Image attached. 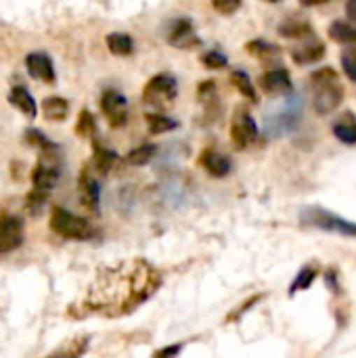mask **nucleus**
Wrapping results in <instances>:
<instances>
[{
	"mask_svg": "<svg viewBox=\"0 0 356 358\" xmlns=\"http://www.w3.org/2000/svg\"><path fill=\"white\" fill-rule=\"evenodd\" d=\"M162 285V275L147 260L134 258L97 275L80 302L82 315L122 317L147 302Z\"/></svg>",
	"mask_w": 356,
	"mask_h": 358,
	"instance_id": "1",
	"label": "nucleus"
},
{
	"mask_svg": "<svg viewBox=\"0 0 356 358\" xmlns=\"http://www.w3.org/2000/svg\"><path fill=\"white\" fill-rule=\"evenodd\" d=\"M302 99L294 92H287L264 113V134L271 138H281L294 132L302 120Z\"/></svg>",
	"mask_w": 356,
	"mask_h": 358,
	"instance_id": "2",
	"label": "nucleus"
},
{
	"mask_svg": "<svg viewBox=\"0 0 356 358\" xmlns=\"http://www.w3.org/2000/svg\"><path fill=\"white\" fill-rule=\"evenodd\" d=\"M311 88H313V107L319 115H329L344 101V86L340 84L338 73L332 67L313 71Z\"/></svg>",
	"mask_w": 356,
	"mask_h": 358,
	"instance_id": "3",
	"label": "nucleus"
},
{
	"mask_svg": "<svg viewBox=\"0 0 356 358\" xmlns=\"http://www.w3.org/2000/svg\"><path fill=\"white\" fill-rule=\"evenodd\" d=\"M300 222L306 224V227H313V229H321V231H327V233H338V235H344V237H356V224L325 210V208H319V206H311V208H304L300 212Z\"/></svg>",
	"mask_w": 356,
	"mask_h": 358,
	"instance_id": "4",
	"label": "nucleus"
},
{
	"mask_svg": "<svg viewBox=\"0 0 356 358\" xmlns=\"http://www.w3.org/2000/svg\"><path fill=\"white\" fill-rule=\"evenodd\" d=\"M50 229L65 239H76V241H86L94 235L92 227L88 220L82 216H76L63 208H55L50 214Z\"/></svg>",
	"mask_w": 356,
	"mask_h": 358,
	"instance_id": "5",
	"label": "nucleus"
},
{
	"mask_svg": "<svg viewBox=\"0 0 356 358\" xmlns=\"http://www.w3.org/2000/svg\"><path fill=\"white\" fill-rule=\"evenodd\" d=\"M176 92H178L176 78L170 73H159V76L151 78L147 82V86L143 88V101L149 107H164L176 99Z\"/></svg>",
	"mask_w": 356,
	"mask_h": 358,
	"instance_id": "6",
	"label": "nucleus"
},
{
	"mask_svg": "<svg viewBox=\"0 0 356 358\" xmlns=\"http://www.w3.org/2000/svg\"><path fill=\"white\" fill-rule=\"evenodd\" d=\"M258 138V124L245 109H237L231 122V141L235 149H248Z\"/></svg>",
	"mask_w": 356,
	"mask_h": 358,
	"instance_id": "7",
	"label": "nucleus"
},
{
	"mask_svg": "<svg viewBox=\"0 0 356 358\" xmlns=\"http://www.w3.org/2000/svg\"><path fill=\"white\" fill-rule=\"evenodd\" d=\"M166 42L174 48L180 50H191L199 44V38L195 34V27L191 23V19H174L168 23L166 29Z\"/></svg>",
	"mask_w": 356,
	"mask_h": 358,
	"instance_id": "8",
	"label": "nucleus"
},
{
	"mask_svg": "<svg viewBox=\"0 0 356 358\" xmlns=\"http://www.w3.org/2000/svg\"><path fill=\"white\" fill-rule=\"evenodd\" d=\"M101 109H103V115L107 117L109 126H113V128H122L128 120V101L118 90H105L103 92Z\"/></svg>",
	"mask_w": 356,
	"mask_h": 358,
	"instance_id": "9",
	"label": "nucleus"
},
{
	"mask_svg": "<svg viewBox=\"0 0 356 358\" xmlns=\"http://www.w3.org/2000/svg\"><path fill=\"white\" fill-rule=\"evenodd\" d=\"M323 55H325V44L315 34L296 40V44L292 46V59L296 65H313L321 61Z\"/></svg>",
	"mask_w": 356,
	"mask_h": 358,
	"instance_id": "10",
	"label": "nucleus"
},
{
	"mask_svg": "<svg viewBox=\"0 0 356 358\" xmlns=\"http://www.w3.org/2000/svg\"><path fill=\"white\" fill-rule=\"evenodd\" d=\"M23 243V222L13 214L0 216V254H8Z\"/></svg>",
	"mask_w": 356,
	"mask_h": 358,
	"instance_id": "11",
	"label": "nucleus"
},
{
	"mask_svg": "<svg viewBox=\"0 0 356 358\" xmlns=\"http://www.w3.org/2000/svg\"><path fill=\"white\" fill-rule=\"evenodd\" d=\"M25 65H27V71H29V76L34 80L46 82V84L55 82V65H52L48 55H44V52H29L25 57Z\"/></svg>",
	"mask_w": 356,
	"mask_h": 358,
	"instance_id": "12",
	"label": "nucleus"
},
{
	"mask_svg": "<svg viewBox=\"0 0 356 358\" xmlns=\"http://www.w3.org/2000/svg\"><path fill=\"white\" fill-rule=\"evenodd\" d=\"M199 164H201V166L206 168V172H208L210 176H214V178H225V176H229V172L233 170L231 159H229L227 155H222V153L214 151V149H206V151H201V155H199Z\"/></svg>",
	"mask_w": 356,
	"mask_h": 358,
	"instance_id": "13",
	"label": "nucleus"
},
{
	"mask_svg": "<svg viewBox=\"0 0 356 358\" xmlns=\"http://www.w3.org/2000/svg\"><path fill=\"white\" fill-rule=\"evenodd\" d=\"M59 182V168L46 162H40L34 172H31V185L36 191L42 193H50L55 189V185Z\"/></svg>",
	"mask_w": 356,
	"mask_h": 358,
	"instance_id": "14",
	"label": "nucleus"
},
{
	"mask_svg": "<svg viewBox=\"0 0 356 358\" xmlns=\"http://www.w3.org/2000/svg\"><path fill=\"white\" fill-rule=\"evenodd\" d=\"M260 86L262 90H266L269 94H277V92H292V78L285 69H271L260 78Z\"/></svg>",
	"mask_w": 356,
	"mask_h": 358,
	"instance_id": "15",
	"label": "nucleus"
},
{
	"mask_svg": "<svg viewBox=\"0 0 356 358\" xmlns=\"http://www.w3.org/2000/svg\"><path fill=\"white\" fill-rule=\"evenodd\" d=\"M99 182L86 170L80 176V199L90 212H99Z\"/></svg>",
	"mask_w": 356,
	"mask_h": 358,
	"instance_id": "16",
	"label": "nucleus"
},
{
	"mask_svg": "<svg viewBox=\"0 0 356 358\" xmlns=\"http://www.w3.org/2000/svg\"><path fill=\"white\" fill-rule=\"evenodd\" d=\"M334 134L344 145H356V115L350 111H344L334 122Z\"/></svg>",
	"mask_w": 356,
	"mask_h": 358,
	"instance_id": "17",
	"label": "nucleus"
},
{
	"mask_svg": "<svg viewBox=\"0 0 356 358\" xmlns=\"http://www.w3.org/2000/svg\"><path fill=\"white\" fill-rule=\"evenodd\" d=\"M313 34V25L308 19H302V17H287L281 25H279V36L287 38V40H300L304 36Z\"/></svg>",
	"mask_w": 356,
	"mask_h": 358,
	"instance_id": "18",
	"label": "nucleus"
},
{
	"mask_svg": "<svg viewBox=\"0 0 356 358\" xmlns=\"http://www.w3.org/2000/svg\"><path fill=\"white\" fill-rule=\"evenodd\" d=\"M8 103L10 105H15L21 113H25L27 117H34L36 115V101H34V96L25 90V88H21V86H15L10 92H8Z\"/></svg>",
	"mask_w": 356,
	"mask_h": 358,
	"instance_id": "19",
	"label": "nucleus"
},
{
	"mask_svg": "<svg viewBox=\"0 0 356 358\" xmlns=\"http://www.w3.org/2000/svg\"><path fill=\"white\" fill-rule=\"evenodd\" d=\"M42 111H44V117L50 120V122H61L67 117L69 113V103L61 96H48L44 99L42 103Z\"/></svg>",
	"mask_w": 356,
	"mask_h": 358,
	"instance_id": "20",
	"label": "nucleus"
},
{
	"mask_svg": "<svg viewBox=\"0 0 356 358\" xmlns=\"http://www.w3.org/2000/svg\"><path fill=\"white\" fill-rule=\"evenodd\" d=\"M105 42H107V48H109L113 55H118V57H128V55L134 52V40H132L128 34H120V31L109 34V36L105 38Z\"/></svg>",
	"mask_w": 356,
	"mask_h": 358,
	"instance_id": "21",
	"label": "nucleus"
},
{
	"mask_svg": "<svg viewBox=\"0 0 356 358\" xmlns=\"http://www.w3.org/2000/svg\"><path fill=\"white\" fill-rule=\"evenodd\" d=\"M329 38L340 44H356V27L348 21H334L327 29Z\"/></svg>",
	"mask_w": 356,
	"mask_h": 358,
	"instance_id": "22",
	"label": "nucleus"
},
{
	"mask_svg": "<svg viewBox=\"0 0 356 358\" xmlns=\"http://www.w3.org/2000/svg\"><path fill=\"white\" fill-rule=\"evenodd\" d=\"M317 275H319V268L315 264H306L304 268H300V273L296 275V279L290 287V296H296L298 292L308 289L313 285V281L317 279Z\"/></svg>",
	"mask_w": 356,
	"mask_h": 358,
	"instance_id": "23",
	"label": "nucleus"
},
{
	"mask_svg": "<svg viewBox=\"0 0 356 358\" xmlns=\"http://www.w3.org/2000/svg\"><path fill=\"white\" fill-rule=\"evenodd\" d=\"M231 82H233V86L245 96V99H250V101H258V92H256V88H254V82L250 80V76L243 71V69H235L233 73H231Z\"/></svg>",
	"mask_w": 356,
	"mask_h": 358,
	"instance_id": "24",
	"label": "nucleus"
},
{
	"mask_svg": "<svg viewBox=\"0 0 356 358\" xmlns=\"http://www.w3.org/2000/svg\"><path fill=\"white\" fill-rule=\"evenodd\" d=\"M147 124H149L151 134H164V132H170V130L178 128L176 120H172L168 115H162V113H147Z\"/></svg>",
	"mask_w": 356,
	"mask_h": 358,
	"instance_id": "25",
	"label": "nucleus"
},
{
	"mask_svg": "<svg viewBox=\"0 0 356 358\" xmlns=\"http://www.w3.org/2000/svg\"><path fill=\"white\" fill-rule=\"evenodd\" d=\"M248 50H250L252 55H256L258 59H273L275 55L281 52V48H279L277 44H271V42H266V40H254V42H250V44H248Z\"/></svg>",
	"mask_w": 356,
	"mask_h": 358,
	"instance_id": "26",
	"label": "nucleus"
},
{
	"mask_svg": "<svg viewBox=\"0 0 356 358\" xmlns=\"http://www.w3.org/2000/svg\"><path fill=\"white\" fill-rule=\"evenodd\" d=\"M153 155H155V147H153V145H141V147L132 149V151L126 155V159H128V164H132V166H145V164H149V162L153 159Z\"/></svg>",
	"mask_w": 356,
	"mask_h": 358,
	"instance_id": "27",
	"label": "nucleus"
},
{
	"mask_svg": "<svg viewBox=\"0 0 356 358\" xmlns=\"http://www.w3.org/2000/svg\"><path fill=\"white\" fill-rule=\"evenodd\" d=\"M25 141H27L29 145L38 147L40 151H44V155H48V153L57 151V145H55V143H50V141H48L42 132H38V130H27V132H25Z\"/></svg>",
	"mask_w": 356,
	"mask_h": 358,
	"instance_id": "28",
	"label": "nucleus"
},
{
	"mask_svg": "<svg viewBox=\"0 0 356 358\" xmlns=\"http://www.w3.org/2000/svg\"><path fill=\"white\" fill-rule=\"evenodd\" d=\"M113 162H115V153H113V151L97 147V151H94V168H97L101 174H107L109 168L113 166Z\"/></svg>",
	"mask_w": 356,
	"mask_h": 358,
	"instance_id": "29",
	"label": "nucleus"
},
{
	"mask_svg": "<svg viewBox=\"0 0 356 358\" xmlns=\"http://www.w3.org/2000/svg\"><path fill=\"white\" fill-rule=\"evenodd\" d=\"M201 63L208 67V69H222L229 65V59L225 52L220 50H208L206 55H201Z\"/></svg>",
	"mask_w": 356,
	"mask_h": 358,
	"instance_id": "30",
	"label": "nucleus"
},
{
	"mask_svg": "<svg viewBox=\"0 0 356 358\" xmlns=\"http://www.w3.org/2000/svg\"><path fill=\"white\" fill-rule=\"evenodd\" d=\"M94 130H97V126H94L92 113H90V111H82L80 117H78V124H76V132H78L80 136H92Z\"/></svg>",
	"mask_w": 356,
	"mask_h": 358,
	"instance_id": "31",
	"label": "nucleus"
},
{
	"mask_svg": "<svg viewBox=\"0 0 356 358\" xmlns=\"http://www.w3.org/2000/svg\"><path fill=\"white\" fill-rule=\"evenodd\" d=\"M340 61H342V69H344V73L356 82V48H346V50H342V57H340Z\"/></svg>",
	"mask_w": 356,
	"mask_h": 358,
	"instance_id": "32",
	"label": "nucleus"
},
{
	"mask_svg": "<svg viewBox=\"0 0 356 358\" xmlns=\"http://www.w3.org/2000/svg\"><path fill=\"white\" fill-rule=\"evenodd\" d=\"M212 6L220 15H233L241 8V0H212Z\"/></svg>",
	"mask_w": 356,
	"mask_h": 358,
	"instance_id": "33",
	"label": "nucleus"
},
{
	"mask_svg": "<svg viewBox=\"0 0 356 358\" xmlns=\"http://www.w3.org/2000/svg\"><path fill=\"white\" fill-rule=\"evenodd\" d=\"M197 94H199V101H204V103H208L210 99H216V84L212 80L201 82L197 86Z\"/></svg>",
	"mask_w": 356,
	"mask_h": 358,
	"instance_id": "34",
	"label": "nucleus"
},
{
	"mask_svg": "<svg viewBox=\"0 0 356 358\" xmlns=\"http://www.w3.org/2000/svg\"><path fill=\"white\" fill-rule=\"evenodd\" d=\"M180 350H183V346H168V348L157 350V357H162V358L176 357V355H180Z\"/></svg>",
	"mask_w": 356,
	"mask_h": 358,
	"instance_id": "35",
	"label": "nucleus"
},
{
	"mask_svg": "<svg viewBox=\"0 0 356 358\" xmlns=\"http://www.w3.org/2000/svg\"><path fill=\"white\" fill-rule=\"evenodd\" d=\"M346 15H348L350 21H355L356 23V0H348V2H346Z\"/></svg>",
	"mask_w": 356,
	"mask_h": 358,
	"instance_id": "36",
	"label": "nucleus"
},
{
	"mask_svg": "<svg viewBox=\"0 0 356 358\" xmlns=\"http://www.w3.org/2000/svg\"><path fill=\"white\" fill-rule=\"evenodd\" d=\"M304 6H317V4H323V2H327V0H300Z\"/></svg>",
	"mask_w": 356,
	"mask_h": 358,
	"instance_id": "37",
	"label": "nucleus"
},
{
	"mask_svg": "<svg viewBox=\"0 0 356 358\" xmlns=\"http://www.w3.org/2000/svg\"><path fill=\"white\" fill-rule=\"evenodd\" d=\"M271 2H279V0H271Z\"/></svg>",
	"mask_w": 356,
	"mask_h": 358,
	"instance_id": "38",
	"label": "nucleus"
}]
</instances>
